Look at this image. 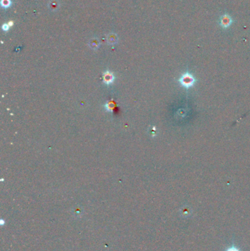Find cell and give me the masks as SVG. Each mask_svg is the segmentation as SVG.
<instances>
[{"instance_id":"cell-1","label":"cell","mask_w":250,"mask_h":251,"mask_svg":"<svg viewBox=\"0 0 250 251\" xmlns=\"http://www.w3.org/2000/svg\"><path fill=\"white\" fill-rule=\"evenodd\" d=\"M179 81H180L181 85L183 86L184 87L189 88L192 86H193L196 80L194 77L192 76V74H189V73H185L179 79Z\"/></svg>"},{"instance_id":"cell-3","label":"cell","mask_w":250,"mask_h":251,"mask_svg":"<svg viewBox=\"0 0 250 251\" xmlns=\"http://www.w3.org/2000/svg\"><path fill=\"white\" fill-rule=\"evenodd\" d=\"M114 80V76L112 72L107 71L103 74V83L106 84V85H111L112 83H113Z\"/></svg>"},{"instance_id":"cell-5","label":"cell","mask_w":250,"mask_h":251,"mask_svg":"<svg viewBox=\"0 0 250 251\" xmlns=\"http://www.w3.org/2000/svg\"><path fill=\"white\" fill-rule=\"evenodd\" d=\"M89 45L92 48H93V49H96V48H98L99 41L96 38L92 39V40H90V43H89Z\"/></svg>"},{"instance_id":"cell-9","label":"cell","mask_w":250,"mask_h":251,"mask_svg":"<svg viewBox=\"0 0 250 251\" xmlns=\"http://www.w3.org/2000/svg\"><path fill=\"white\" fill-rule=\"evenodd\" d=\"M10 0H2V5L4 8H8V6H10Z\"/></svg>"},{"instance_id":"cell-8","label":"cell","mask_w":250,"mask_h":251,"mask_svg":"<svg viewBox=\"0 0 250 251\" xmlns=\"http://www.w3.org/2000/svg\"><path fill=\"white\" fill-rule=\"evenodd\" d=\"M225 251H242V250H241L239 248H238L237 246L231 245L230 246L229 248H227Z\"/></svg>"},{"instance_id":"cell-6","label":"cell","mask_w":250,"mask_h":251,"mask_svg":"<svg viewBox=\"0 0 250 251\" xmlns=\"http://www.w3.org/2000/svg\"><path fill=\"white\" fill-rule=\"evenodd\" d=\"M105 107H106V109H107V111L112 112L113 111V109H114V103L112 102V101L111 102H109L105 105Z\"/></svg>"},{"instance_id":"cell-4","label":"cell","mask_w":250,"mask_h":251,"mask_svg":"<svg viewBox=\"0 0 250 251\" xmlns=\"http://www.w3.org/2000/svg\"><path fill=\"white\" fill-rule=\"evenodd\" d=\"M107 40L110 44H114L118 41V37L115 34H109L107 37Z\"/></svg>"},{"instance_id":"cell-7","label":"cell","mask_w":250,"mask_h":251,"mask_svg":"<svg viewBox=\"0 0 250 251\" xmlns=\"http://www.w3.org/2000/svg\"><path fill=\"white\" fill-rule=\"evenodd\" d=\"M49 6L52 10H56V9L59 8V4L57 1H52V2H51L49 4Z\"/></svg>"},{"instance_id":"cell-10","label":"cell","mask_w":250,"mask_h":251,"mask_svg":"<svg viewBox=\"0 0 250 251\" xmlns=\"http://www.w3.org/2000/svg\"><path fill=\"white\" fill-rule=\"evenodd\" d=\"M9 27H10V26H9L8 24H4L3 26H2V29H3L4 30H8V29H9Z\"/></svg>"},{"instance_id":"cell-2","label":"cell","mask_w":250,"mask_h":251,"mask_svg":"<svg viewBox=\"0 0 250 251\" xmlns=\"http://www.w3.org/2000/svg\"><path fill=\"white\" fill-rule=\"evenodd\" d=\"M232 22H233V19L230 16V15L225 14L224 15H222V18H221L220 20V24L222 25V27L227 28L231 25Z\"/></svg>"}]
</instances>
